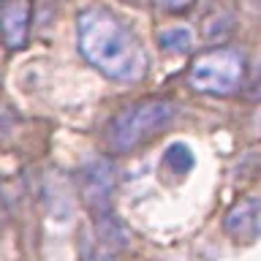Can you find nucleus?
<instances>
[{"label":"nucleus","instance_id":"nucleus-9","mask_svg":"<svg viewBox=\"0 0 261 261\" xmlns=\"http://www.w3.org/2000/svg\"><path fill=\"white\" fill-rule=\"evenodd\" d=\"M256 87H258V93H261V63H258V71H256Z\"/></svg>","mask_w":261,"mask_h":261},{"label":"nucleus","instance_id":"nucleus-1","mask_svg":"<svg viewBox=\"0 0 261 261\" xmlns=\"http://www.w3.org/2000/svg\"><path fill=\"white\" fill-rule=\"evenodd\" d=\"M76 44L82 57L103 76L136 82L147 73V55L122 19L106 8H85L76 16Z\"/></svg>","mask_w":261,"mask_h":261},{"label":"nucleus","instance_id":"nucleus-8","mask_svg":"<svg viewBox=\"0 0 261 261\" xmlns=\"http://www.w3.org/2000/svg\"><path fill=\"white\" fill-rule=\"evenodd\" d=\"M161 8H166V11H185L188 6H191V0H155Z\"/></svg>","mask_w":261,"mask_h":261},{"label":"nucleus","instance_id":"nucleus-5","mask_svg":"<svg viewBox=\"0 0 261 261\" xmlns=\"http://www.w3.org/2000/svg\"><path fill=\"white\" fill-rule=\"evenodd\" d=\"M6 44L16 49L24 44V38H28V22H30V3L28 0H19V3H11L6 6Z\"/></svg>","mask_w":261,"mask_h":261},{"label":"nucleus","instance_id":"nucleus-10","mask_svg":"<svg viewBox=\"0 0 261 261\" xmlns=\"http://www.w3.org/2000/svg\"><path fill=\"white\" fill-rule=\"evenodd\" d=\"M256 3H258V6H261V0H256Z\"/></svg>","mask_w":261,"mask_h":261},{"label":"nucleus","instance_id":"nucleus-2","mask_svg":"<svg viewBox=\"0 0 261 261\" xmlns=\"http://www.w3.org/2000/svg\"><path fill=\"white\" fill-rule=\"evenodd\" d=\"M177 117V103L150 98V101H136L114 114L109 122V144L117 152H128L158 136L171 120Z\"/></svg>","mask_w":261,"mask_h":261},{"label":"nucleus","instance_id":"nucleus-7","mask_svg":"<svg viewBox=\"0 0 261 261\" xmlns=\"http://www.w3.org/2000/svg\"><path fill=\"white\" fill-rule=\"evenodd\" d=\"M166 163L169 166H174V171H188L193 163V155L188 150L185 144H171L166 150Z\"/></svg>","mask_w":261,"mask_h":261},{"label":"nucleus","instance_id":"nucleus-3","mask_svg":"<svg viewBox=\"0 0 261 261\" xmlns=\"http://www.w3.org/2000/svg\"><path fill=\"white\" fill-rule=\"evenodd\" d=\"M245 82V57L237 49L218 46L196 57L188 71V85L204 95H231Z\"/></svg>","mask_w":261,"mask_h":261},{"label":"nucleus","instance_id":"nucleus-4","mask_svg":"<svg viewBox=\"0 0 261 261\" xmlns=\"http://www.w3.org/2000/svg\"><path fill=\"white\" fill-rule=\"evenodd\" d=\"M223 228L237 242H248L261 228V199H242L237 201L223 218Z\"/></svg>","mask_w":261,"mask_h":261},{"label":"nucleus","instance_id":"nucleus-6","mask_svg":"<svg viewBox=\"0 0 261 261\" xmlns=\"http://www.w3.org/2000/svg\"><path fill=\"white\" fill-rule=\"evenodd\" d=\"M158 46L166 55H182L193 46V33L188 28H182V24L166 28V30H161V36H158Z\"/></svg>","mask_w":261,"mask_h":261}]
</instances>
